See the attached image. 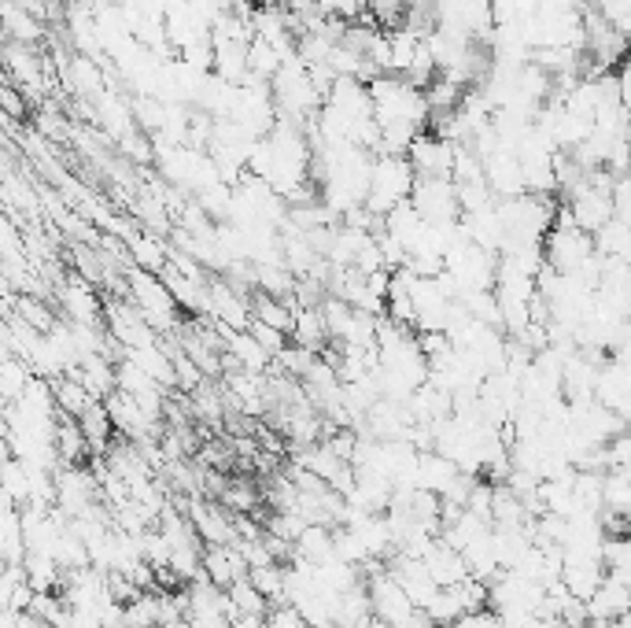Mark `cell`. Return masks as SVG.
<instances>
[{
  "instance_id": "277c9868",
  "label": "cell",
  "mask_w": 631,
  "mask_h": 628,
  "mask_svg": "<svg viewBox=\"0 0 631 628\" xmlns=\"http://www.w3.org/2000/svg\"><path fill=\"white\" fill-rule=\"evenodd\" d=\"M591 259H595L591 237H587L584 229H576L562 211V204H557L554 226L547 229V237H543V262L557 273H579Z\"/></svg>"
},
{
  "instance_id": "f546056e",
  "label": "cell",
  "mask_w": 631,
  "mask_h": 628,
  "mask_svg": "<svg viewBox=\"0 0 631 628\" xmlns=\"http://www.w3.org/2000/svg\"><path fill=\"white\" fill-rule=\"evenodd\" d=\"M447 628H503V621H498V614L495 610H473V614H462L454 625H447Z\"/></svg>"
},
{
  "instance_id": "8fae6325",
  "label": "cell",
  "mask_w": 631,
  "mask_h": 628,
  "mask_svg": "<svg viewBox=\"0 0 631 628\" xmlns=\"http://www.w3.org/2000/svg\"><path fill=\"white\" fill-rule=\"evenodd\" d=\"M59 303H64L67 318L78 322V326H100L104 322V303H100V292L93 289V281H86L81 273L67 278L59 285Z\"/></svg>"
},
{
  "instance_id": "e0dca14e",
  "label": "cell",
  "mask_w": 631,
  "mask_h": 628,
  "mask_svg": "<svg viewBox=\"0 0 631 628\" xmlns=\"http://www.w3.org/2000/svg\"><path fill=\"white\" fill-rule=\"evenodd\" d=\"M0 30H4L8 37H12V45H26L34 48L41 37H45V23H41L37 15H30L19 0H12V4H0Z\"/></svg>"
},
{
  "instance_id": "cb8c5ba5",
  "label": "cell",
  "mask_w": 631,
  "mask_h": 628,
  "mask_svg": "<svg viewBox=\"0 0 631 628\" xmlns=\"http://www.w3.org/2000/svg\"><path fill=\"white\" fill-rule=\"evenodd\" d=\"M129 256H134V267L148 273H159L167 267V245L156 233H129Z\"/></svg>"
},
{
  "instance_id": "5b68a950",
  "label": "cell",
  "mask_w": 631,
  "mask_h": 628,
  "mask_svg": "<svg viewBox=\"0 0 631 628\" xmlns=\"http://www.w3.org/2000/svg\"><path fill=\"white\" fill-rule=\"evenodd\" d=\"M362 587H365V599H370V614L381 625L395 628V625L410 621V617L417 614L414 603L406 599V592H403L399 584H395V576L388 573V562H384V570L362 576Z\"/></svg>"
},
{
  "instance_id": "7a4b0ae2",
  "label": "cell",
  "mask_w": 631,
  "mask_h": 628,
  "mask_svg": "<svg viewBox=\"0 0 631 628\" xmlns=\"http://www.w3.org/2000/svg\"><path fill=\"white\" fill-rule=\"evenodd\" d=\"M414 181H417V175H414V167L406 164V156H373L370 186H365L362 208L370 211L373 218H384L392 208L410 200Z\"/></svg>"
},
{
  "instance_id": "ac0fdd59",
  "label": "cell",
  "mask_w": 631,
  "mask_h": 628,
  "mask_svg": "<svg viewBox=\"0 0 631 628\" xmlns=\"http://www.w3.org/2000/svg\"><path fill=\"white\" fill-rule=\"evenodd\" d=\"M289 337L296 340L300 348H307V351H314V356H322V348L329 344L322 307H296V311H292V329H289Z\"/></svg>"
},
{
  "instance_id": "484cf974",
  "label": "cell",
  "mask_w": 631,
  "mask_h": 628,
  "mask_svg": "<svg viewBox=\"0 0 631 628\" xmlns=\"http://www.w3.org/2000/svg\"><path fill=\"white\" fill-rule=\"evenodd\" d=\"M226 595H229L233 617H267V610H270V603L248 584V576H244V581H233L226 587Z\"/></svg>"
},
{
  "instance_id": "44dd1931",
  "label": "cell",
  "mask_w": 631,
  "mask_h": 628,
  "mask_svg": "<svg viewBox=\"0 0 631 628\" xmlns=\"http://www.w3.org/2000/svg\"><path fill=\"white\" fill-rule=\"evenodd\" d=\"M292 559H300V562L333 559V529H329V525H314V522L303 525V532L292 540Z\"/></svg>"
},
{
  "instance_id": "4dcf8cb0",
  "label": "cell",
  "mask_w": 631,
  "mask_h": 628,
  "mask_svg": "<svg viewBox=\"0 0 631 628\" xmlns=\"http://www.w3.org/2000/svg\"><path fill=\"white\" fill-rule=\"evenodd\" d=\"M70 4H78V0H70Z\"/></svg>"
},
{
  "instance_id": "f1b7e54d",
  "label": "cell",
  "mask_w": 631,
  "mask_h": 628,
  "mask_svg": "<svg viewBox=\"0 0 631 628\" xmlns=\"http://www.w3.org/2000/svg\"><path fill=\"white\" fill-rule=\"evenodd\" d=\"M248 333H251V337H256V340L262 344V348L270 351V356H278V351L284 348V344H289V337H284L281 329H270V326H262V322H256V318L248 322Z\"/></svg>"
},
{
  "instance_id": "8992f818",
  "label": "cell",
  "mask_w": 631,
  "mask_h": 628,
  "mask_svg": "<svg viewBox=\"0 0 631 628\" xmlns=\"http://www.w3.org/2000/svg\"><path fill=\"white\" fill-rule=\"evenodd\" d=\"M229 119L237 126L248 130L251 137H267L270 126L278 123V108H273V93L267 82H256V78H248V82L237 86V100H233V111Z\"/></svg>"
},
{
  "instance_id": "83f0119b",
  "label": "cell",
  "mask_w": 631,
  "mask_h": 628,
  "mask_svg": "<svg viewBox=\"0 0 631 628\" xmlns=\"http://www.w3.org/2000/svg\"><path fill=\"white\" fill-rule=\"evenodd\" d=\"M262 621H267V628H303V617L292 603H270Z\"/></svg>"
},
{
  "instance_id": "52a82bcc",
  "label": "cell",
  "mask_w": 631,
  "mask_h": 628,
  "mask_svg": "<svg viewBox=\"0 0 631 628\" xmlns=\"http://www.w3.org/2000/svg\"><path fill=\"white\" fill-rule=\"evenodd\" d=\"M421 222H458L462 208H458V189L451 178H417L406 200Z\"/></svg>"
},
{
  "instance_id": "9a60e30c",
  "label": "cell",
  "mask_w": 631,
  "mask_h": 628,
  "mask_svg": "<svg viewBox=\"0 0 631 628\" xmlns=\"http://www.w3.org/2000/svg\"><path fill=\"white\" fill-rule=\"evenodd\" d=\"M119 359L134 362L140 373H148L151 381L162 384V389H174V359H170L167 344H145V348H126Z\"/></svg>"
},
{
  "instance_id": "7c38bea8",
  "label": "cell",
  "mask_w": 631,
  "mask_h": 628,
  "mask_svg": "<svg viewBox=\"0 0 631 628\" xmlns=\"http://www.w3.org/2000/svg\"><path fill=\"white\" fill-rule=\"evenodd\" d=\"M200 570L215 587H229L233 581H244V576H248V565H244L240 551L233 543H203Z\"/></svg>"
},
{
  "instance_id": "603a6c76",
  "label": "cell",
  "mask_w": 631,
  "mask_h": 628,
  "mask_svg": "<svg viewBox=\"0 0 631 628\" xmlns=\"http://www.w3.org/2000/svg\"><path fill=\"white\" fill-rule=\"evenodd\" d=\"M631 511V473L628 470H606L602 473V511L598 514H624Z\"/></svg>"
},
{
  "instance_id": "ba28073f",
  "label": "cell",
  "mask_w": 631,
  "mask_h": 628,
  "mask_svg": "<svg viewBox=\"0 0 631 628\" xmlns=\"http://www.w3.org/2000/svg\"><path fill=\"white\" fill-rule=\"evenodd\" d=\"M454 156H458L454 141L432 134V130H421V134L414 137V145L406 148V164L414 167L417 178H451Z\"/></svg>"
},
{
  "instance_id": "d6986e66",
  "label": "cell",
  "mask_w": 631,
  "mask_h": 628,
  "mask_svg": "<svg viewBox=\"0 0 631 628\" xmlns=\"http://www.w3.org/2000/svg\"><path fill=\"white\" fill-rule=\"evenodd\" d=\"M226 351H229V359L237 362V370H248V373H267L273 367V356L262 344L251 337L248 329H240V333H233V337L226 340Z\"/></svg>"
},
{
  "instance_id": "ffe728a7",
  "label": "cell",
  "mask_w": 631,
  "mask_h": 628,
  "mask_svg": "<svg viewBox=\"0 0 631 628\" xmlns=\"http://www.w3.org/2000/svg\"><path fill=\"white\" fill-rule=\"evenodd\" d=\"M591 245L598 259H620L628 262L631 256V233H628V218H609L606 226H598L591 233Z\"/></svg>"
},
{
  "instance_id": "5bb4252c",
  "label": "cell",
  "mask_w": 631,
  "mask_h": 628,
  "mask_svg": "<svg viewBox=\"0 0 631 628\" xmlns=\"http://www.w3.org/2000/svg\"><path fill=\"white\" fill-rule=\"evenodd\" d=\"M458 478V466L451 459H443L440 451H417L414 462V489L443 495Z\"/></svg>"
},
{
  "instance_id": "2e32d148",
  "label": "cell",
  "mask_w": 631,
  "mask_h": 628,
  "mask_svg": "<svg viewBox=\"0 0 631 628\" xmlns=\"http://www.w3.org/2000/svg\"><path fill=\"white\" fill-rule=\"evenodd\" d=\"M421 562H425V570H429V576L440 587H451L458 581H465L470 576V570H465V562H462V554L454 551V547H447L440 536L429 543V551L421 554Z\"/></svg>"
},
{
  "instance_id": "1f68e13d",
  "label": "cell",
  "mask_w": 631,
  "mask_h": 628,
  "mask_svg": "<svg viewBox=\"0 0 631 628\" xmlns=\"http://www.w3.org/2000/svg\"><path fill=\"white\" fill-rule=\"evenodd\" d=\"M273 4H281V0H273Z\"/></svg>"
},
{
  "instance_id": "4316f807",
  "label": "cell",
  "mask_w": 631,
  "mask_h": 628,
  "mask_svg": "<svg viewBox=\"0 0 631 628\" xmlns=\"http://www.w3.org/2000/svg\"><path fill=\"white\" fill-rule=\"evenodd\" d=\"M248 584L256 587L267 603H284V565L281 562H267L248 570Z\"/></svg>"
},
{
  "instance_id": "9c48e42d",
  "label": "cell",
  "mask_w": 631,
  "mask_h": 628,
  "mask_svg": "<svg viewBox=\"0 0 631 628\" xmlns=\"http://www.w3.org/2000/svg\"><path fill=\"white\" fill-rule=\"evenodd\" d=\"M104 326L111 344H119V356L126 348H145V344H156L159 333L148 326L145 314H140L129 300H111L104 307Z\"/></svg>"
},
{
  "instance_id": "d4e9b609",
  "label": "cell",
  "mask_w": 631,
  "mask_h": 628,
  "mask_svg": "<svg viewBox=\"0 0 631 628\" xmlns=\"http://www.w3.org/2000/svg\"><path fill=\"white\" fill-rule=\"evenodd\" d=\"M122 625L126 628H159V595L137 592L129 603H122Z\"/></svg>"
},
{
  "instance_id": "4fadbf2b",
  "label": "cell",
  "mask_w": 631,
  "mask_h": 628,
  "mask_svg": "<svg viewBox=\"0 0 631 628\" xmlns=\"http://www.w3.org/2000/svg\"><path fill=\"white\" fill-rule=\"evenodd\" d=\"M587 621H620L631 610V595H628V581H617V576H602V584L595 587V595L584 603Z\"/></svg>"
},
{
  "instance_id": "6da1fadb",
  "label": "cell",
  "mask_w": 631,
  "mask_h": 628,
  "mask_svg": "<svg viewBox=\"0 0 631 628\" xmlns=\"http://www.w3.org/2000/svg\"><path fill=\"white\" fill-rule=\"evenodd\" d=\"M365 93H370L376 126H392V123H406V126H417V130L429 126V104H425V93L406 82V78L376 75L365 82Z\"/></svg>"
},
{
  "instance_id": "30bf717a",
  "label": "cell",
  "mask_w": 631,
  "mask_h": 628,
  "mask_svg": "<svg viewBox=\"0 0 631 628\" xmlns=\"http://www.w3.org/2000/svg\"><path fill=\"white\" fill-rule=\"evenodd\" d=\"M595 403H602L606 411L628 418L631 403V373H628V356H606L598 362L595 373Z\"/></svg>"
},
{
  "instance_id": "3957f363",
  "label": "cell",
  "mask_w": 631,
  "mask_h": 628,
  "mask_svg": "<svg viewBox=\"0 0 631 628\" xmlns=\"http://www.w3.org/2000/svg\"><path fill=\"white\" fill-rule=\"evenodd\" d=\"M126 285H129V303L145 314V322L159 333H178L181 329V307L170 296V289L162 285L159 273H148L140 267H129L126 273Z\"/></svg>"
},
{
  "instance_id": "7402d4cb",
  "label": "cell",
  "mask_w": 631,
  "mask_h": 628,
  "mask_svg": "<svg viewBox=\"0 0 631 628\" xmlns=\"http://www.w3.org/2000/svg\"><path fill=\"white\" fill-rule=\"evenodd\" d=\"M78 429H81V437H86L89 444V455H104L111 448V422H108V411H104V403H89L86 411L78 414Z\"/></svg>"
}]
</instances>
